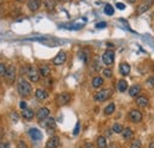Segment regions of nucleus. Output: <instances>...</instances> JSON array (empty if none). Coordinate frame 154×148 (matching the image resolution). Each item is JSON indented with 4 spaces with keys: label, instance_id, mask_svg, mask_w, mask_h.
<instances>
[{
    "label": "nucleus",
    "instance_id": "obj_35",
    "mask_svg": "<svg viewBox=\"0 0 154 148\" xmlns=\"http://www.w3.org/2000/svg\"><path fill=\"white\" fill-rule=\"evenodd\" d=\"M106 26H107V23L106 21H101V23H97L96 24L97 29H104Z\"/></svg>",
    "mask_w": 154,
    "mask_h": 148
},
{
    "label": "nucleus",
    "instance_id": "obj_36",
    "mask_svg": "<svg viewBox=\"0 0 154 148\" xmlns=\"http://www.w3.org/2000/svg\"><path fill=\"white\" fill-rule=\"evenodd\" d=\"M17 148H27V145L24 141H19L18 145H17Z\"/></svg>",
    "mask_w": 154,
    "mask_h": 148
},
{
    "label": "nucleus",
    "instance_id": "obj_29",
    "mask_svg": "<svg viewBox=\"0 0 154 148\" xmlns=\"http://www.w3.org/2000/svg\"><path fill=\"white\" fill-rule=\"evenodd\" d=\"M88 57H89V55H88V52H85V51H82V52H79V58L84 62V63H88Z\"/></svg>",
    "mask_w": 154,
    "mask_h": 148
},
{
    "label": "nucleus",
    "instance_id": "obj_9",
    "mask_svg": "<svg viewBox=\"0 0 154 148\" xmlns=\"http://www.w3.org/2000/svg\"><path fill=\"white\" fill-rule=\"evenodd\" d=\"M65 60H66V54L64 51H59L57 54V56L54 58L52 62H54L55 65H62V64L65 63Z\"/></svg>",
    "mask_w": 154,
    "mask_h": 148
},
{
    "label": "nucleus",
    "instance_id": "obj_33",
    "mask_svg": "<svg viewBox=\"0 0 154 148\" xmlns=\"http://www.w3.org/2000/svg\"><path fill=\"white\" fill-rule=\"evenodd\" d=\"M146 84H147V87H149V88H153V87H154V77H151V78H148V79L146 81Z\"/></svg>",
    "mask_w": 154,
    "mask_h": 148
},
{
    "label": "nucleus",
    "instance_id": "obj_25",
    "mask_svg": "<svg viewBox=\"0 0 154 148\" xmlns=\"http://www.w3.org/2000/svg\"><path fill=\"white\" fill-rule=\"evenodd\" d=\"M44 4H45V7L49 11H54L55 7H56V1L55 0H44Z\"/></svg>",
    "mask_w": 154,
    "mask_h": 148
},
{
    "label": "nucleus",
    "instance_id": "obj_27",
    "mask_svg": "<svg viewBox=\"0 0 154 148\" xmlns=\"http://www.w3.org/2000/svg\"><path fill=\"white\" fill-rule=\"evenodd\" d=\"M104 13H106L107 16H113V14H114V7H113L112 5H106V7H104Z\"/></svg>",
    "mask_w": 154,
    "mask_h": 148
},
{
    "label": "nucleus",
    "instance_id": "obj_30",
    "mask_svg": "<svg viewBox=\"0 0 154 148\" xmlns=\"http://www.w3.org/2000/svg\"><path fill=\"white\" fill-rule=\"evenodd\" d=\"M6 71H7V68H6V65H5L4 63H0V76H1V77H5V75H6Z\"/></svg>",
    "mask_w": 154,
    "mask_h": 148
},
{
    "label": "nucleus",
    "instance_id": "obj_6",
    "mask_svg": "<svg viewBox=\"0 0 154 148\" xmlns=\"http://www.w3.org/2000/svg\"><path fill=\"white\" fill-rule=\"evenodd\" d=\"M16 75H17V70H16V68H14L13 65L7 66V71H6V75H5V78H6V81H7L10 84L14 82Z\"/></svg>",
    "mask_w": 154,
    "mask_h": 148
},
{
    "label": "nucleus",
    "instance_id": "obj_15",
    "mask_svg": "<svg viewBox=\"0 0 154 148\" xmlns=\"http://www.w3.org/2000/svg\"><path fill=\"white\" fill-rule=\"evenodd\" d=\"M136 104L141 108H146L148 104H149V100L146 97V96H139L136 98Z\"/></svg>",
    "mask_w": 154,
    "mask_h": 148
},
{
    "label": "nucleus",
    "instance_id": "obj_19",
    "mask_svg": "<svg viewBox=\"0 0 154 148\" xmlns=\"http://www.w3.org/2000/svg\"><path fill=\"white\" fill-rule=\"evenodd\" d=\"M38 71L39 74H40V76H43V77H49L50 74H51V70H50V68L48 65H42L39 68Z\"/></svg>",
    "mask_w": 154,
    "mask_h": 148
},
{
    "label": "nucleus",
    "instance_id": "obj_32",
    "mask_svg": "<svg viewBox=\"0 0 154 148\" xmlns=\"http://www.w3.org/2000/svg\"><path fill=\"white\" fill-rule=\"evenodd\" d=\"M103 76L107 77V78H110V77L113 76V72H112V70H109V69H104V70H103Z\"/></svg>",
    "mask_w": 154,
    "mask_h": 148
},
{
    "label": "nucleus",
    "instance_id": "obj_26",
    "mask_svg": "<svg viewBox=\"0 0 154 148\" xmlns=\"http://www.w3.org/2000/svg\"><path fill=\"white\" fill-rule=\"evenodd\" d=\"M114 111H115V104H114V103H110V104H108V106L104 108V114H106V115H112Z\"/></svg>",
    "mask_w": 154,
    "mask_h": 148
},
{
    "label": "nucleus",
    "instance_id": "obj_16",
    "mask_svg": "<svg viewBox=\"0 0 154 148\" xmlns=\"http://www.w3.org/2000/svg\"><path fill=\"white\" fill-rule=\"evenodd\" d=\"M120 74L122 76H128L131 74V65L127 63H121L120 64Z\"/></svg>",
    "mask_w": 154,
    "mask_h": 148
},
{
    "label": "nucleus",
    "instance_id": "obj_39",
    "mask_svg": "<svg viewBox=\"0 0 154 148\" xmlns=\"http://www.w3.org/2000/svg\"><path fill=\"white\" fill-rule=\"evenodd\" d=\"M0 148H11V146L7 142H0Z\"/></svg>",
    "mask_w": 154,
    "mask_h": 148
},
{
    "label": "nucleus",
    "instance_id": "obj_44",
    "mask_svg": "<svg viewBox=\"0 0 154 148\" xmlns=\"http://www.w3.org/2000/svg\"><path fill=\"white\" fill-rule=\"evenodd\" d=\"M17 1H19V2H23V1H25V0H17Z\"/></svg>",
    "mask_w": 154,
    "mask_h": 148
},
{
    "label": "nucleus",
    "instance_id": "obj_1",
    "mask_svg": "<svg viewBox=\"0 0 154 148\" xmlns=\"http://www.w3.org/2000/svg\"><path fill=\"white\" fill-rule=\"evenodd\" d=\"M17 90H18L20 96L27 97V96H30L31 93H32V87H31V84L26 79L20 78L19 82H18V85H17Z\"/></svg>",
    "mask_w": 154,
    "mask_h": 148
},
{
    "label": "nucleus",
    "instance_id": "obj_18",
    "mask_svg": "<svg viewBox=\"0 0 154 148\" xmlns=\"http://www.w3.org/2000/svg\"><path fill=\"white\" fill-rule=\"evenodd\" d=\"M116 88H117V90L120 93H125L127 90V88H128V84H127V82L125 79H120L117 82V84H116Z\"/></svg>",
    "mask_w": 154,
    "mask_h": 148
},
{
    "label": "nucleus",
    "instance_id": "obj_40",
    "mask_svg": "<svg viewBox=\"0 0 154 148\" xmlns=\"http://www.w3.org/2000/svg\"><path fill=\"white\" fill-rule=\"evenodd\" d=\"M148 148H154V139L153 140H151V142H149V147Z\"/></svg>",
    "mask_w": 154,
    "mask_h": 148
},
{
    "label": "nucleus",
    "instance_id": "obj_42",
    "mask_svg": "<svg viewBox=\"0 0 154 148\" xmlns=\"http://www.w3.org/2000/svg\"><path fill=\"white\" fill-rule=\"evenodd\" d=\"M107 48H112V49H113V48H114V45H113V44H110V43H108V44H107Z\"/></svg>",
    "mask_w": 154,
    "mask_h": 148
},
{
    "label": "nucleus",
    "instance_id": "obj_20",
    "mask_svg": "<svg viewBox=\"0 0 154 148\" xmlns=\"http://www.w3.org/2000/svg\"><path fill=\"white\" fill-rule=\"evenodd\" d=\"M91 85H93V88H100V87H102L103 85V78L100 77V76L94 77L93 81H91Z\"/></svg>",
    "mask_w": 154,
    "mask_h": 148
},
{
    "label": "nucleus",
    "instance_id": "obj_4",
    "mask_svg": "<svg viewBox=\"0 0 154 148\" xmlns=\"http://www.w3.org/2000/svg\"><path fill=\"white\" fill-rule=\"evenodd\" d=\"M114 59H115V54L113 50H107L103 55H102V60L104 63V65L109 66L114 63Z\"/></svg>",
    "mask_w": 154,
    "mask_h": 148
},
{
    "label": "nucleus",
    "instance_id": "obj_14",
    "mask_svg": "<svg viewBox=\"0 0 154 148\" xmlns=\"http://www.w3.org/2000/svg\"><path fill=\"white\" fill-rule=\"evenodd\" d=\"M27 7L32 12L38 11L40 7V0H27Z\"/></svg>",
    "mask_w": 154,
    "mask_h": 148
},
{
    "label": "nucleus",
    "instance_id": "obj_8",
    "mask_svg": "<svg viewBox=\"0 0 154 148\" xmlns=\"http://www.w3.org/2000/svg\"><path fill=\"white\" fill-rule=\"evenodd\" d=\"M70 100H71V96H70L69 93H62L57 96V103L59 106H65V104H68V103L70 102Z\"/></svg>",
    "mask_w": 154,
    "mask_h": 148
},
{
    "label": "nucleus",
    "instance_id": "obj_37",
    "mask_svg": "<svg viewBox=\"0 0 154 148\" xmlns=\"http://www.w3.org/2000/svg\"><path fill=\"white\" fill-rule=\"evenodd\" d=\"M116 7H117L119 10H121V11H123V10L126 8L125 4H122V2H117V4H116Z\"/></svg>",
    "mask_w": 154,
    "mask_h": 148
},
{
    "label": "nucleus",
    "instance_id": "obj_23",
    "mask_svg": "<svg viewBox=\"0 0 154 148\" xmlns=\"http://www.w3.org/2000/svg\"><path fill=\"white\" fill-rule=\"evenodd\" d=\"M140 91H141V87L137 85V84H135V85H133V87L129 88V95H131L132 97H136Z\"/></svg>",
    "mask_w": 154,
    "mask_h": 148
},
{
    "label": "nucleus",
    "instance_id": "obj_21",
    "mask_svg": "<svg viewBox=\"0 0 154 148\" xmlns=\"http://www.w3.org/2000/svg\"><path fill=\"white\" fill-rule=\"evenodd\" d=\"M35 95H36V97H37L38 100H45V98H48V96H49V94L46 93V90L40 89V88L36 90Z\"/></svg>",
    "mask_w": 154,
    "mask_h": 148
},
{
    "label": "nucleus",
    "instance_id": "obj_2",
    "mask_svg": "<svg viewBox=\"0 0 154 148\" xmlns=\"http://www.w3.org/2000/svg\"><path fill=\"white\" fill-rule=\"evenodd\" d=\"M112 94H113V91H112L110 89H103V90H100V91H97V93L95 94L94 100H95V102H103V101L108 100V98L112 96Z\"/></svg>",
    "mask_w": 154,
    "mask_h": 148
},
{
    "label": "nucleus",
    "instance_id": "obj_10",
    "mask_svg": "<svg viewBox=\"0 0 154 148\" xmlns=\"http://www.w3.org/2000/svg\"><path fill=\"white\" fill-rule=\"evenodd\" d=\"M29 134H30V136H31V139L32 140H35V141H40L42 139H43V134H42V131L37 128H31V129L29 130Z\"/></svg>",
    "mask_w": 154,
    "mask_h": 148
},
{
    "label": "nucleus",
    "instance_id": "obj_11",
    "mask_svg": "<svg viewBox=\"0 0 154 148\" xmlns=\"http://www.w3.org/2000/svg\"><path fill=\"white\" fill-rule=\"evenodd\" d=\"M59 146V137L58 136H51L46 145H45V148H57Z\"/></svg>",
    "mask_w": 154,
    "mask_h": 148
},
{
    "label": "nucleus",
    "instance_id": "obj_31",
    "mask_svg": "<svg viewBox=\"0 0 154 148\" xmlns=\"http://www.w3.org/2000/svg\"><path fill=\"white\" fill-rule=\"evenodd\" d=\"M131 148H141V141L140 140H134L131 145Z\"/></svg>",
    "mask_w": 154,
    "mask_h": 148
},
{
    "label": "nucleus",
    "instance_id": "obj_3",
    "mask_svg": "<svg viewBox=\"0 0 154 148\" xmlns=\"http://www.w3.org/2000/svg\"><path fill=\"white\" fill-rule=\"evenodd\" d=\"M26 75H27V77H29V79H30L31 82H33V83H37L39 81V77H40L39 71L35 66H27Z\"/></svg>",
    "mask_w": 154,
    "mask_h": 148
},
{
    "label": "nucleus",
    "instance_id": "obj_34",
    "mask_svg": "<svg viewBox=\"0 0 154 148\" xmlns=\"http://www.w3.org/2000/svg\"><path fill=\"white\" fill-rule=\"evenodd\" d=\"M79 129H81V123H79V122H77L76 127H75V129H74V135H78Z\"/></svg>",
    "mask_w": 154,
    "mask_h": 148
},
{
    "label": "nucleus",
    "instance_id": "obj_41",
    "mask_svg": "<svg viewBox=\"0 0 154 148\" xmlns=\"http://www.w3.org/2000/svg\"><path fill=\"white\" fill-rule=\"evenodd\" d=\"M108 148H117V146H116L115 143H112V145H110V146H109Z\"/></svg>",
    "mask_w": 154,
    "mask_h": 148
},
{
    "label": "nucleus",
    "instance_id": "obj_43",
    "mask_svg": "<svg viewBox=\"0 0 154 148\" xmlns=\"http://www.w3.org/2000/svg\"><path fill=\"white\" fill-rule=\"evenodd\" d=\"M136 0H128V2H131V4H134Z\"/></svg>",
    "mask_w": 154,
    "mask_h": 148
},
{
    "label": "nucleus",
    "instance_id": "obj_24",
    "mask_svg": "<svg viewBox=\"0 0 154 148\" xmlns=\"http://www.w3.org/2000/svg\"><path fill=\"white\" fill-rule=\"evenodd\" d=\"M96 143L98 148H107V140H106L104 136H98Z\"/></svg>",
    "mask_w": 154,
    "mask_h": 148
},
{
    "label": "nucleus",
    "instance_id": "obj_5",
    "mask_svg": "<svg viewBox=\"0 0 154 148\" xmlns=\"http://www.w3.org/2000/svg\"><path fill=\"white\" fill-rule=\"evenodd\" d=\"M153 2H154V0H143V1L139 5V7H137V10H136L137 14H142V13H145L146 11H148V10L152 7Z\"/></svg>",
    "mask_w": 154,
    "mask_h": 148
},
{
    "label": "nucleus",
    "instance_id": "obj_28",
    "mask_svg": "<svg viewBox=\"0 0 154 148\" xmlns=\"http://www.w3.org/2000/svg\"><path fill=\"white\" fill-rule=\"evenodd\" d=\"M112 130H113L114 133H117V134H120V133H122V130H123V127H122L120 123H115V125L113 126Z\"/></svg>",
    "mask_w": 154,
    "mask_h": 148
},
{
    "label": "nucleus",
    "instance_id": "obj_13",
    "mask_svg": "<svg viewBox=\"0 0 154 148\" xmlns=\"http://www.w3.org/2000/svg\"><path fill=\"white\" fill-rule=\"evenodd\" d=\"M42 125H43L45 128H48V129H55V127H56V121H55L54 117H48V119H45V120L42 122Z\"/></svg>",
    "mask_w": 154,
    "mask_h": 148
},
{
    "label": "nucleus",
    "instance_id": "obj_12",
    "mask_svg": "<svg viewBox=\"0 0 154 148\" xmlns=\"http://www.w3.org/2000/svg\"><path fill=\"white\" fill-rule=\"evenodd\" d=\"M49 114H50V110L48 109V108H45V107H43V108H40L38 111H37V119H38L39 121H43V120H45V119H48L49 117Z\"/></svg>",
    "mask_w": 154,
    "mask_h": 148
},
{
    "label": "nucleus",
    "instance_id": "obj_38",
    "mask_svg": "<svg viewBox=\"0 0 154 148\" xmlns=\"http://www.w3.org/2000/svg\"><path fill=\"white\" fill-rule=\"evenodd\" d=\"M19 107L24 110V109H26V108H27V104H26V102H25V101H21V102L19 103Z\"/></svg>",
    "mask_w": 154,
    "mask_h": 148
},
{
    "label": "nucleus",
    "instance_id": "obj_7",
    "mask_svg": "<svg viewBox=\"0 0 154 148\" xmlns=\"http://www.w3.org/2000/svg\"><path fill=\"white\" fill-rule=\"evenodd\" d=\"M128 119H129L132 122H134V123L141 122V121H142V114H141V111L137 110V109H133V110L129 111Z\"/></svg>",
    "mask_w": 154,
    "mask_h": 148
},
{
    "label": "nucleus",
    "instance_id": "obj_22",
    "mask_svg": "<svg viewBox=\"0 0 154 148\" xmlns=\"http://www.w3.org/2000/svg\"><path fill=\"white\" fill-rule=\"evenodd\" d=\"M122 136H123V139L125 140H129V139H132L133 137V130L131 129L129 127H127V128H123L122 130Z\"/></svg>",
    "mask_w": 154,
    "mask_h": 148
},
{
    "label": "nucleus",
    "instance_id": "obj_17",
    "mask_svg": "<svg viewBox=\"0 0 154 148\" xmlns=\"http://www.w3.org/2000/svg\"><path fill=\"white\" fill-rule=\"evenodd\" d=\"M21 116H23L25 120H32V119L35 117V113H33L32 109L26 108V109H24V110L21 111Z\"/></svg>",
    "mask_w": 154,
    "mask_h": 148
},
{
    "label": "nucleus",
    "instance_id": "obj_45",
    "mask_svg": "<svg viewBox=\"0 0 154 148\" xmlns=\"http://www.w3.org/2000/svg\"><path fill=\"white\" fill-rule=\"evenodd\" d=\"M152 69H153V71H154V65H153V68H152Z\"/></svg>",
    "mask_w": 154,
    "mask_h": 148
}]
</instances>
